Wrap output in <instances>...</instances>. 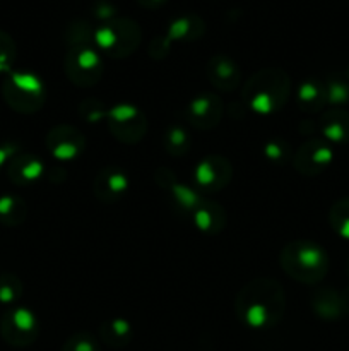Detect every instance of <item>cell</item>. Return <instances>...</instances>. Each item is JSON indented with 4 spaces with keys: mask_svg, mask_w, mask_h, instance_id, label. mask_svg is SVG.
Instances as JSON below:
<instances>
[{
    "mask_svg": "<svg viewBox=\"0 0 349 351\" xmlns=\"http://www.w3.org/2000/svg\"><path fill=\"white\" fill-rule=\"evenodd\" d=\"M286 312V293L277 280L259 276L240 288L235 298V314L248 329L263 331L276 328Z\"/></svg>",
    "mask_w": 349,
    "mask_h": 351,
    "instance_id": "6da1fadb",
    "label": "cell"
},
{
    "mask_svg": "<svg viewBox=\"0 0 349 351\" xmlns=\"http://www.w3.org/2000/svg\"><path fill=\"white\" fill-rule=\"evenodd\" d=\"M289 96V74L279 67H263L243 84L242 103L257 115H272L286 106Z\"/></svg>",
    "mask_w": 349,
    "mask_h": 351,
    "instance_id": "7a4b0ae2",
    "label": "cell"
},
{
    "mask_svg": "<svg viewBox=\"0 0 349 351\" xmlns=\"http://www.w3.org/2000/svg\"><path fill=\"white\" fill-rule=\"evenodd\" d=\"M279 266L291 280L315 287L327 276L328 256L318 243L293 240L281 249Z\"/></svg>",
    "mask_w": 349,
    "mask_h": 351,
    "instance_id": "3957f363",
    "label": "cell"
},
{
    "mask_svg": "<svg viewBox=\"0 0 349 351\" xmlns=\"http://www.w3.org/2000/svg\"><path fill=\"white\" fill-rule=\"evenodd\" d=\"M142 43V29L130 17H118L101 23L94 31V47L109 58H127Z\"/></svg>",
    "mask_w": 349,
    "mask_h": 351,
    "instance_id": "277c9868",
    "label": "cell"
},
{
    "mask_svg": "<svg viewBox=\"0 0 349 351\" xmlns=\"http://www.w3.org/2000/svg\"><path fill=\"white\" fill-rule=\"evenodd\" d=\"M2 98L12 112L33 115L47 101V88L40 75L29 71H12L2 84Z\"/></svg>",
    "mask_w": 349,
    "mask_h": 351,
    "instance_id": "5b68a950",
    "label": "cell"
},
{
    "mask_svg": "<svg viewBox=\"0 0 349 351\" xmlns=\"http://www.w3.org/2000/svg\"><path fill=\"white\" fill-rule=\"evenodd\" d=\"M64 71L68 81L81 89H89L101 81L105 74L103 55L96 47L68 48L65 53Z\"/></svg>",
    "mask_w": 349,
    "mask_h": 351,
    "instance_id": "8992f818",
    "label": "cell"
},
{
    "mask_svg": "<svg viewBox=\"0 0 349 351\" xmlns=\"http://www.w3.org/2000/svg\"><path fill=\"white\" fill-rule=\"evenodd\" d=\"M105 123L109 134L123 144L140 143L149 129L146 113L132 103H118L112 106Z\"/></svg>",
    "mask_w": 349,
    "mask_h": 351,
    "instance_id": "52a82bcc",
    "label": "cell"
},
{
    "mask_svg": "<svg viewBox=\"0 0 349 351\" xmlns=\"http://www.w3.org/2000/svg\"><path fill=\"white\" fill-rule=\"evenodd\" d=\"M0 335L7 345L26 348L40 336V321L27 307H10L0 322Z\"/></svg>",
    "mask_w": 349,
    "mask_h": 351,
    "instance_id": "ba28073f",
    "label": "cell"
},
{
    "mask_svg": "<svg viewBox=\"0 0 349 351\" xmlns=\"http://www.w3.org/2000/svg\"><path fill=\"white\" fill-rule=\"evenodd\" d=\"M334 147L324 137L305 141L293 154V168L303 177H318L334 163Z\"/></svg>",
    "mask_w": 349,
    "mask_h": 351,
    "instance_id": "9c48e42d",
    "label": "cell"
},
{
    "mask_svg": "<svg viewBox=\"0 0 349 351\" xmlns=\"http://www.w3.org/2000/svg\"><path fill=\"white\" fill-rule=\"evenodd\" d=\"M233 178V167L228 158L221 154H209L202 158L194 170V187L204 194L224 191Z\"/></svg>",
    "mask_w": 349,
    "mask_h": 351,
    "instance_id": "30bf717a",
    "label": "cell"
},
{
    "mask_svg": "<svg viewBox=\"0 0 349 351\" xmlns=\"http://www.w3.org/2000/svg\"><path fill=\"white\" fill-rule=\"evenodd\" d=\"M48 153L60 163H72L86 149V137L77 127L68 123H58L48 130L44 137Z\"/></svg>",
    "mask_w": 349,
    "mask_h": 351,
    "instance_id": "8fae6325",
    "label": "cell"
},
{
    "mask_svg": "<svg viewBox=\"0 0 349 351\" xmlns=\"http://www.w3.org/2000/svg\"><path fill=\"white\" fill-rule=\"evenodd\" d=\"M224 115L222 99L214 93H198L188 101L187 120L194 129L211 130L221 123Z\"/></svg>",
    "mask_w": 349,
    "mask_h": 351,
    "instance_id": "7c38bea8",
    "label": "cell"
},
{
    "mask_svg": "<svg viewBox=\"0 0 349 351\" xmlns=\"http://www.w3.org/2000/svg\"><path fill=\"white\" fill-rule=\"evenodd\" d=\"M130 189V178L123 168L109 165L92 180V194L103 204H115L125 197Z\"/></svg>",
    "mask_w": 349,
    "mask_h": 351,
    "instance_id": "4fadbf2b",
    "label": "cell"
},
{
    "mask_svg": "<svg viewBox=\"0 0 349 351\" xmlns=\"http://www.w3.org/2000/svg\"><path fill=\"white\" fill-rule=\"evenodd\" d=\"M209 82L221 93H233L242 84V69L229 55L216 53L205 64Z\"/></svg>",
    "mask_w": 349,
    "mask_h": 351,
    "instance_id": "5bb4252c",
    "label": "cell"
},
{
    "mask_svg": "<svg viewBox=\"0 0 349 351\" xmlns=\"http://www.w3.org/2000/svg\"><path fill=\"white\" fill-rule=\"evenodd\" d=\"M7 177L16 187H27L34 182L41 180L47 175V167L40 156L27 151H19L14 154L5 168Z\"/></svg>",
    "mask_w": 349,
    "mask_h": 351,
    "instance_id": "9a60e30c",
    "label": "cell"
},
{
    "mask_svg": "<svg viewBox=\"0 0 349 351\" xmlns=\"http://www.w3.org/2000/svg\"><path fill=\"white\" fill-rule=\"evenodd\" d=\"M310 307L315 315L324 321H337L346 314L342 293L332 287H318L311 291Z\"/></svg>",
    "mask_w": 349,
    "mask_h": 351,
    "instance_id": "2e32d148",
    "label": "cell"
},
{
    "mask_svg": "<svg viewBox=\"0 0 349 351\" xmlns=\"http://www.w3.org/2000/svg\"><path fill=\"white\" fill-rule=\"evenodd\" d=\"M190 219L195 228L204 233V235H219L226 228L228 215H226V209L221 204L204 199L197 206V209L192 213Z\"/></svg>",
    "mask_w": 349,
    "mask_h": 351,
    "instance_id": "e0dca14e",
    "label": "cell"
},
{
    "mask_svg": "<svg viewBox=\"0 0 349 351\" xmlns=\"http://www.w3.org/2000/svg\"><path fill=\"white\" fill-rule=\"evenodd\" d=\"M318 130L331 144L349 143V112L344 108L325 110L318 120Z\"/></svg>",
    "mask_w": 349,
    "mask_h": 351,
    "instance_id": "ac0fdd59",
    "label": "cell"
},
{
    "mask_svg": "<svg viewBox=\"0 0 349 351\" xmlns=\"http://www.w3.org/2000/svg\"><path fill=\"white\" fill-rule=\"evenodd\" d=\"M205 34V23L197 14H183L174 19L166 27V36L171 43L180 41V43H188V41L201 40Z\"/></svg>",
    "mask_w": 349,
    "mask_h": 351,
    "instance_id": "d6986e66",
    "label": "cell"
},
{
    "mask_svg": "<svg viewBox=\"0 0 349 351\" xmlns=\"http://www.w3.org/2000/svg\"><path fill=\"white\" fill-rule=\"evenodd\" d=\"M296 103L301 112L318 113L327 106L325 84L320 79H303L296 88Z\"/></svg>",
    "mask_w": 349,
    "mask_h": 351,
    "instance_id": "ffe728a7",
    "label": "cell"
},
{
    "mask_svg": "<svg viewBox=\"0 0 349 351\" xmlns=\"http://www.w3.org/2000/svg\"><path fill=\"white\" fill-rule=\"evenodd\" d=\"M164 192L168 194V197H170L174 209H177L180 215L188 216V218H190L192 213L197 209V206L205 199L194 185L183 184V182H180L178 178L173 184L168 185V187L164 189Z\"/></svg>",
    "mask_w": 349,
    "mask_h": 351,
    "instance_id": "44dd1931",
    "label": "cell"
},
{
    "mask_svg": "<svg viewBox=\"0 0 349 351\" xmlns=\"http://www.w3.org/2000/svg\"><path fill=\"white\" fill-rule=\"evenodd\" d=\"M133 338V328L127 319L112 317L106 319L99 326V339L112 348H123Z\"/></svg>",
    "mask_w": 349,
    "mask_h": 351,
    "instance_id": "7402d4cb",
    "label": "cell"
},
{
    "mask_svg": "<svg viewBox=\"0 0 349 351\" xmlns=\"http://www.w3.org/2000/svg\"><path fill=\"white\" fill-rule=\"evenodd\" d=\"M27 218V204L16 194L0 195V225L7 228L21 226Z\"/></svg>",
    "mask_w": 349,
    "mask_h": 351,
    "instance_id": "603a6c76",
    "label": "cell"
},
{
    "mask_svg": "<svg viewBox=\"0 0 349 351\" xmlns=\"http://www.w3.org/2000/svg\"><path fill=\"white\" fill-rule=\"evenodd\" d=\"M161 144H163L164 153L170 154L173 158H181L190 151L192 139L188 130L180 123H170L164 129L163 137H161Z\"/></svg>",
    "mask_w": 349,
    "mask_h": 351,
    "instance_id": "cb8c5ba5",
    "label": "cell"
},
{
    "mask_svg": "<svg viewBox=\"0 0 349 351\" xmlns=\"http://www.w3.org/2000/svg\"><path fill=\"white\" fill-rule=\"evenodd\" d=\"M94 31L96 26H92L89 21L75 19L65 27L64 40L68 45V48L94 47Z\"/></svg>",
    "mask_w": 349,
    "mask_h": 351,
    "instance_id": "d4e9b609",
    "label": "cell"
},
{
    "mask_svg": "<svg viewBox=\"0 0 349 351\" xmlns=\"http://www.w3.org/2000/svg\"><path fill=\"white\" fill-rule=\"evenodd\" d=\"M327 106L331 108H344L349 105V81L344 75H331L324 81Z\"/></svg>",
    "mask_w": 349,
    "mask_h": 351,
    "instance_id": "484cf974",
    "label": "cell"
},
{
    "mask_svg": "<svg viewBox=\"0 0 349 351\" xmlns=\"http://www.w3.org/2000/svg\"><path fill=\"white\" fill-rule=\"evenodd\" d=\"M262 154L266 161L276 167H283V165L291 163L293 160V147H291L289 141L281 139V137H272V139L266 141L262 147Z\"/></svg>",
    "mask_w": 349,
    "mask_h": 351,
    "instance_id": "4316f807",
    "label": "cell"
},
{
    "mask_svg": "<svg viewBox=\"0 0 349 351\" xmlns=\"http://www.w3.org/2000/svg\"><path fill=\"white\" fill-rule=\"evenodd\" d=\"M328 223L341 239L349 240V197L339 199L331 206Z\"/></svg>",
    "mask_w": 349,
    "mask_h": 351,
    "instance_id": "83f0119b",
    "label": "cell"
},
{
    "mask_svg": "<svg viewBox=\"0 0 349 351\" xmlns=\"http://www.w3.org/2000/svg\"><path fill=\"white\" fill-rule=\"evenodd\" d=\"M24 285L14 273L0 274V304L16 305L23 298Z\"/></svg>",
    "mask_w": 349,
    "mask_h": 351,
    "instance_id": "f1b7e54d",
    "label": "cell"
},
{
    "mask_svg": "<svg viewBox=\"0 0 349 351\" xmlns=\"http://www.w3.org/2000/svg\"><path fill=\"white\" fill-rule=\"evenodd\" d=\"M109 106H106L101 99L98 98H84L77 106V113L86 123H101L106 122V115H108Z\"/></svg>",
    "mask_w": 349,
    "mask_h": 351,
    "instance_id": "f546056e",
    "label": "cell"
},
{
    "mask_svg": "<svg viewBox=\"0 0 349 351\" xmlns=\"http://www.w3.org/2000/svg\"><path fill=\"white\" fill-rule=\"evenodd\" d=\"M17 58V45L7 31L0 29V74H10Z\"/></svg>",
    "mask_w": 349,
    "mask_h": 351,
    "instance_id": "4dcf8cb0",
    "label": "cell"
},
{
    "mask_svg": "<svg viewBox=\"0 0 349 351\" xmlns=\"http://www.w3.org/2000/svg\"><path fill=\"white\" fill-rule=\"evenodd\" d=\"M62 351H99L94 336L88 332H75L62 346Z\"/></svg>",
    "mask_w": 349,
    "mask_h": 351,
    "instance_id": "1f68e13d",
    "label": "cell"
},
{
    "mask_svg": "<svg viewBox=\"0 0 349 351\" xmlns=\"http://www.w3.org/2000/svg\"><path fill=\"white\" fill-rule=\"evenodd\" d=\"M171 41L168 40L166 34H159V36L153 38L149 43V57L153 60H163L171 50Z\"/></svg>",
    "mask_w": 349,
    "mask_h": 351,
    "instance_id": "d6a6232c",
    "label": "cell"
},
{
    "mask_svg": "<svg viewBox=\"0 0 349 351\" xmlns=\"http://www.w3.org/2000/svg\"><path fill=\"white\" fill-rule=\"evenodd\" d=\"M92 16L96 17V21L99 23H106V21H112L116 17V9L109 2L105 0H99L92 5Z\"/></svg>",
    "mask_w": 349,
    "mask_h": 351,
    "instance_id": "836d02e7",
    "label": "cell"
},
{
    "mask_svg": "<svg viewBox=\"0 0 349 351\" xmlns=\"http://www.w3.org/2000/svg\"><path fill=\"white\" fill-rule=\"evenodd\" d=\"M19 146L16 143H10V141H0V171L3 168H7L9 161L12 160L14 154L19 153Z\"/></svg>",
    "mask_w": 349,
    "mask_h": 351,
    "instance_id": "e575fe53",
    "label": "cell"
},
{
    "mask_svg": "<svg viewBox=\"0 0 349 351\" xmlns=\"http://www.w3.org/2000/svg\"><path fill=\"white\" fill-rule=\"evenodd\" d=\"M168 2H170V0H137V3H139L140 7H144V9H153V10L166 5Z\"/></svg>",
    "mask_w": 349,
    "mask_h": 351,
    "instance_id": "d590c367",
    "label": "cell"
},
{
    "mask_svg": "<svg viewBox=\"0 0 349 351\" xmlns=\"http://www.w3.org/2000/svg\"><path fill=\"white\" fill-rule=\"evenodd\" d=\"M342 293V300H344V307H346V314L349 315V287H346L344 290L341 291Z\"/></svg>",
    "mask_w": 349,
    "mask_h": 351,
    "instance_id": "8d00e7d4",
    "label": "cell"
},
{
    "mask_svg": "<svg viewBox=\"0 0 349 351\" xmlns=\"http://www.w3.org/2000/svg\"><path fill=\"white\" fill-rule=\"evenodd\" d=\"M346 271H348V278H349V259H348V264H346Z\"/></svg>",
    "mask_w": 349,
    "mask_h": 351,
    "instance_id": "74e56055",
    "label": "cell"
}]
</instances>
